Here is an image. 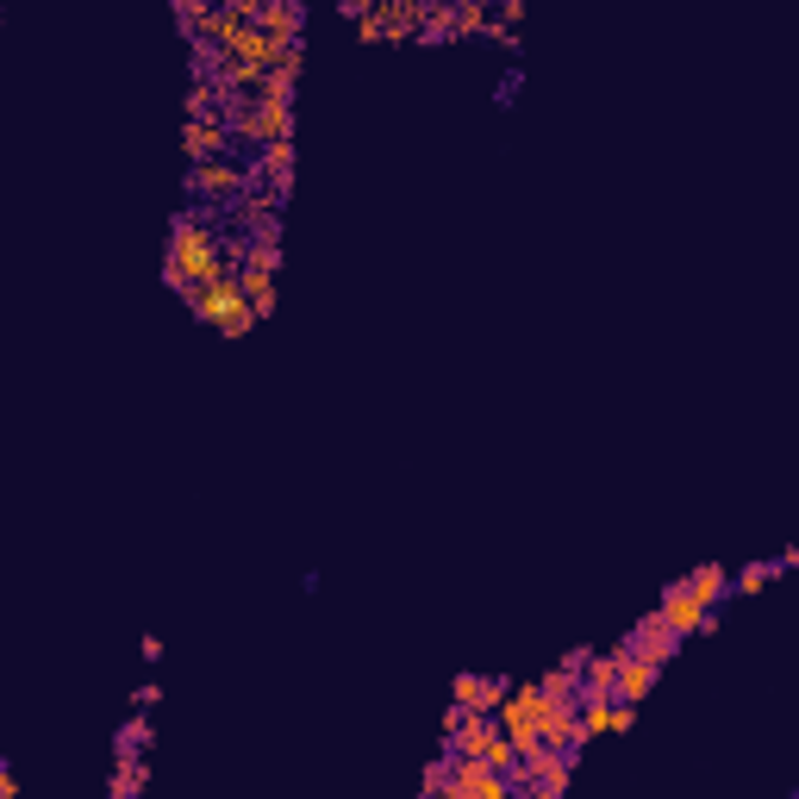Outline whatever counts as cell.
Returning <instances> with one entry per match:
<instances>
[{
  "label": "cell",
  "mask_w": 799,
  "mask_h": 799,
  "mask_svg": "<svg viewBox=\"0 0 799 799\" xmlns=\"http://www.w3.org/2000/svg\"><path fill=\"white\" fill-rule=\"evenodd\" d=\"M144 744H150V724L131 719V724L119 731V762H125V756H144Z\"/></svg>",
  "instance_id": "13"
},
{
  "label": "cell",
  "mask_w": 799,
  "mask_h": 799,
  "mask_svg": "<svg viewBox=\"0 0 799 799\" xmlns=\"http://www.w3.org/2000/svg\"><path fill=\"white\" fill-rule=\"evenodd\" d=\"M225 131H244L250 144H275V138H288V100L256 94L250 106H231V113H225Z\"/></svg>",
  "instance_id": "2"
},
{
  "label": "cell",
  "mask_w": 799,
  "mask_h": 799,
  "mask_svg": "<svg viewBox=\"0 0 799 799\" xmlns=\"http://www.w3.org/2000/svg\"><path fill=\"white\" fill-rule=\"evenodd\" d=\"M674 644H681V637H674L669 624L656 619V606H649L644 619H637V631L624 637V649H631V656H644V662H656V669H662V662L674 656Z\"/></svg>",
  "instance_id": "5"
},
{
  "label": "cell",
  "mask_w": 799,
  "mask_h": 799,
  "mask_svg": "<svg viewBox=\"0 0 799 799\" xmlns=\"http://www.w3.org/2000/svg\"><path fill=\"white\" fill-rule=\"evenodd\" d=\"M724 581H731V574H724L719 562H706V569H694V574H687V594H694L699 606L712 612V606H719V599H724Z\"/></svg>",
  "instance_id": "10"
},
{
  "label": "cell",
  "mask_w": 799,
  "mask_h": 799,
  "mask_svg": "<svg viewBox=\"0 0 799 799\" xmlns=\"http://www.w3.org/2000/svg\"><path fill=\"white\" fill-rule=\"evenodd\" d=\"M656 619L669 624L674 637H699V631H712V612H706V606L687 594V581H674L669 594L656 599Z\"/></svg>",
  "instance_id": "3"
},
{
  "label": "cell",
  "mask_w": 799,
  "mask_h": 799,
  "mask_svg": "<svg viewBox=\"0 0 799 799\" xmlns=\"http://www.w3.org/2000/svg\"><path fill=\"white\" fill-rule=\"evenodd\" d=\"M612 681H619V649H606V656H587V662H581L574 706H581V699H612Z\"/></svg>",
  "instance_id": "7"
},
{
  "label": "cell",
  "mask_w": 799,
  "mask_h": 799,
  "mask_svg": "<svg viewBox=\"0 0 799 799\" xmlns=\"http://www.w3.org/2000/svg\"><path fill=\"white\" fill-rule=\"evenodd\" d=\"M194 188H200V194H231V188H244V175L231 169V163H200Z\"/></svg>",
  "instance_id": "11"
},
{
  "label": "cell",
  "mask_w": 799,
  "mask_h": 799,
  "mask_svg": "<svg viewBox=\"0 0 799 799\" xmlns=\"http://www.w3.org/2000/svg\"><path fill=\"white\" fill-rule=\"evenodd\" d=\"M188 306H194L206 325H225V319H238L244 313V294H238V275H213L206 288H194L188 294Z\"/></svg>",
  "instance_id": "4"
},
{
  "label": "cell",
  "mask_w": 799,
  "mask_h": 799,
  "mask_svg": "<svg viewBox=\"0 0 799 799\" xmlns=\"http://www.w3.org/2000/svg\"><path fill=\"white\" fill-rule=\"evenodd\" d=\"M769 574H774V562H749V569L737 574V594H756V587H769Z\"/></svg>",
  "instance_id": "14"
},
{
  "label": "cell",
  "mask_w": 799,
  "mask_h": 799,
  "mask_svg": "<svg viewBox=\"0 0 799 799\" xmlns=\"http://www.w3.org/2000/svg\"><path fill=\"white\" fill-rule=\"evenodd\" d=\"M188 156L200 163H219L225 156V119H206V125H188Z\"/></svg>",
  "instance_id": "9"
},
{
  "label": "cell",
  "mask_w": 799,
  "mask_h": 799,
  "mask_svg": "<svg viewBox=\"0 0 799 799\" xmlns=\"http://www.w3.org/2000/svg\"><path fill=\"white\" fill-rule=\"evenodd\" d=\"M637 724V706H624V699H612V731H631Z\"/></svg>",
  "instance_id": "15"
},
{
  "label": "cell",
  "mask_w": 799,
  "mask_h": 799,
  "mask_svg": "<svg viewBox=\"0 0 799 799\" xmlns=\"http://www.w3.org/2000/svg\"><path fill=\"white\" fill-rule=\"evenodd\" d=\"M163 275H169V288H181V294H194V288H206L213 275H231L219 263V238L206 231L200 219H175V238H169V263H163Z\"/></svg>",
  "instance_id": "1"
},
{
  "label": "cell",
  "mask_w": 799,
  "mask_h": 799,
  "mask_svg": "<svg viewBox=\"0 0 799 799\" xmlns=\"http://www.w3.org/2000/svg\"><path fill=\"white\" fill-rule=\"evenodd\" d=\"M656 662H644V656H631V649L619 644V681H612V699H624V706H637V699L656 687Z\"/></svg>",
  "instance_id": "6"
},
{
  "label": "cell",
  "mask_w": 799,
  "mask_h": 799,
  "mask_svg": "<svg viewBox=\"0 0 799 799\" xmlns=\"http://www.w3.org/2000/svg\"><path fill=\"white\" fill-rule=\"evenodd\" d=\"M537 744L544 749H581V731H574V706H549L544 699V719H537Z\"/></svg>",
  "instance_id": "8"
},
{
  "label": "cell",
  "mask_w": 799,
  "mask_h": 799,
  "mask_svg": "<svg viewBox=\"0 0 799 799\" xmlns=\"http://www.w3.org/2000/svg\"><path fill=\"white\" fill-rule=\"evenodd\" d=\"M150 781V769L138 762V756H125L119 769H113V799H138V787Z\"/></svg>",
  "instance_id": "12"
},
{
  "label": "cell",
  "mask_w": 799,
  "mask_h": 799,
  "mask_svg": "<svg viewBox=\"0 0 799 799\" xmlns=\"http://www.w3.org/2000/svg\"><path fill=\"white\" fill-rule=\"evenodd\" d=\"M156 699H163V694H156V681H150V687H138V694H131V706H138V712H150Z\"/></svg>",
  "instance_id": "16"
}]
</instances>
